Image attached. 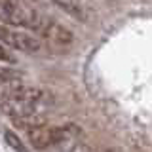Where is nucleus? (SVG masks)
I'll return each mask as SVG.
<instances>
[{
    "label": "nucleus",
    "instance_id": "1",
    "mask_svg": "<svg viewBox=\"0 0 152 152\" xmlns=\"http://www.w3.org/2000/svg\"><path fill=\"white\" fill-rule=\"evenodd\" d=\"M50 107H51V95L48 91L38 89V88H27L25 86L13 97L4 101L0 110L12 118H17V120H27V118L40 116Z\"/></svg>",
    "mask_w": 152,
    "mask_h": 152
},
{
    "label": "nucleus",
    "instance_id": "2",
    "mask_svg": "<svg viewBox=\"0 0 152 152\" xmlns=\"http://www.w3.org/2000/svg\"><path fill=\"white\" fill-rule=\"evenodd\" d=\"M44 15L25 6L21 0H0V21L6 27H25L36 31Z\"/></svg>",
    "mask_w": 152,
    "mask_h": 152
},
{
    "label": "nucleus",
    "instance_id": "3",
    "mask_svg": "<svg viewBox=\"0 0 152 152\" xmlns=\"http://www.w3.org/2000/svg\"><path fill=\"white\" fill-rule=\"evenodd\" d=\"M70 127H57V126H46V124H38V126L28 127V142L32 148L36 150H46L50 146H55L59 142H65L70 137L69 133Z\"/></svg>",
    "mask_w": 152,
    "mask_h": 152
},
{
    "label": "nucleus",
    "instance_id": "4",
    "mask_svg": "<svg viewBox=\"0 0 152 152\" xmlns=\"http://www.w3.org/2000/svg\"><path fill=\"white\" fill-rule=\"evenodd\" d=\"M38 36L42 38L44 42H48L51 48H55V50H66V48H70L74 44V34L72 31H70L69 27L61 25L59 21H55V19H48L44 17L40 23V27L36 28Z\"/></svg>",
    "mask_w": 152,
    "mask_h": 152
},
{
    "label": "nucleus",
    "instance_id": "5",
    "mask_svg": "<svg viewBox=\"0 0 152 152\" xmlns=\"http://www.w3.org/2000/svg\"><path fill=\"white\" fill-rule=\"evenodd\" d=\"M0 42L8 46L10 50L25 51V53H34L42 48L40 38H36L34 34L23 31V28H13L6 25H0Z\"/></svg>",
    "mask_w": 152,
    "mask_h": 152
},
{
    "label": "nucleus",
    "instance_id": "6",
    "mask_svg": "<svg viewBox=\"0 0 152 152\" xmlns=\"http://www.w3.org/2000/svg\"><path fill=\"white\" fill-rule=\"evenodd\" d=\"M25 86L19 78H0V104L8 101L10 97H13L19 89H23Z\"/></svg>",
    "mask_w": 152,
    "mask_h": 152
},
{
    "label": "nucleus",
    "instance_id": "7",
    "mask_svg": "<svg viewBox=\"0 0 152 152\" xmlns=\"http://www.w3.org/2000/svg\"><path fill=\"white\" fill-rule=\"evenodd\" d=\"M51 2L57 4V6L63 10L65 13H69V15H72L76 19H84V10H82L78 0H51Z\"/></svg>",
    "mask_w": 152,
    "mask_h": 152
},
{
    "label": "nucleus",
    "instance_id": "8",
    "mask_svg": "<svg viewBox=\"0 0 152 152\" xmlns=\"http://www.w3.org/2000/svg\"><path fill=\"white\" fill-rule=\"evenodd\" d=\"M4 139H6V142H8V145L12 146L15 152H28L27 146H25V142L19 139V135H15L12 129H6V131H4Z\"/></svg>",
    "mask_w": 152,
    "mask_h": 152
},
{
    "label": "nucleus",
    "instance_id": "9",
    "mask_svg": "<svg viewBox=\"0 0 152 152\" xmlns=\"http://www.w3.org/2000/svg\"><path fill=\"white\" fill-rule=\"evenodd\" d=\"M15 53H13V50H10L8 46H4L2 42H0V63L4 65H15Z\"/></svg>",
    "mask_w": 152,
    "mask_h": 152
},
{
    "label": "nucleus",
    "instance_id": "10",
    "mask_svg": "<svg viewBox=\"0 0 152 152\" xmlns=\"http://www.w3.org/2000/svg\"><path fill=\"white\" fill-rule=\"evenodd\" d=\"M0 78H17V70L12 65L0 63Z\"/></svg>",
    "mask_w": 152,
    "mask_h": 152
}]
</instances>
